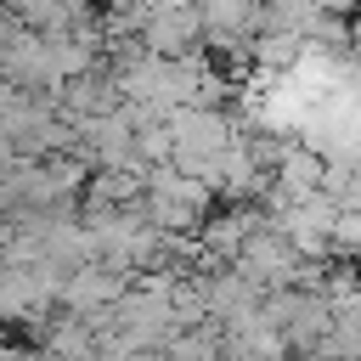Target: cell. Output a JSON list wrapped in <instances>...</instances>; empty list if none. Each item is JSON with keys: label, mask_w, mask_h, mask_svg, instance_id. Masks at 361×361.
<instances>
[{"label": "cell", "mask_w": 361, "mask_h": 361, "mask_svg": "<svg viewBox=\"0 0 361 361\" xmlns=\"http://www.w3.org/2000/svg\"><path fill=\"white\" fill-rule=\"evenodd\" d=\"M327 248H333V254H361V209H338V214H333Z\"/></svg>", "instance_id": "277c9868"}, {"label": "cell", "mask_w": 361, "mask_h": 361, "mask_svg": "<svg viewBox=\"0 0 361 361\" xmlns=\"http://www.w3.org/2000/svg\"><path fill=\"white\" fill-rule=\"evenodd\" d=\"M209 197H214L209 180H197V175L175 169V164H158V169H147L141 209H147V220L158 231H197L209 220Z\"/></svg>", "instance_id": "7a4b0ae2"}, {"label": "cell", "mask_w": 361, "mask_h": 361, "mask_svg": "<svg viewBox=\"0 0 361 361\" xmlns=\"http://www.w3.org/2000/svg\"><path fill=\"white\" fill-rule=\"evenodd\" d=\"M141 45L152 56H192L203 45V17H197V0L192 6H164L141 23Z\"/></svg>", "instance_id": "3957f363"}, {"label": "cell", "mask_w": 361, "mask_h": 361, "mask_svg": "<svg viewBox=\"0 0 361 361\" xmlns=\"http://www.w3.org/2000/svg\"><path fill=\"white\" fill-rule=\"evenodd\" d=\"M350 45H355V56H361V17H355V28H350Z\"/></svg>", "instance_id": "5b68a950"}, {"label": "cell", "mask_w": 361, "mask_h": 361, "mask_svg": "<svg viewBox=\"0 0 361 361\" xmlns=\"http://www.w3.org/2000/svg\"><path fill=\"white\" fill-rule=\"evenodd\" d=\"M243 130L220 113V107H175L169 113V141H175V169H186V175H197V180H209L214 175V164L231 152V141H237Z\"/></svg>", "instance_id": "6da1fadb"}]
</instances>
